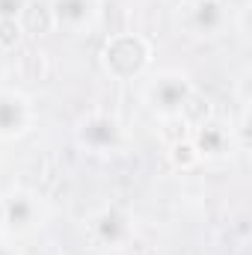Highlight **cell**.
<instances>
[{"mask_svg": "<svg viewBox=\"0 0 252 255\" xmlns=\"http://www.w3.org/2000/svg\"><path fill=\"white\" fill-rule=\"evenodd\" d=\"M0 255H15V253H12V250H9L6 244H0Z\"/></svg>", "mask_w": 252, "mask_h": 255, "instance_id": "12", "label": "cell"}, {"mask_svg": "<svg viewBox=\"0 0 252 255\" xmlns=\"http://www.w3.org/2000/svg\"><path fill=\"white\" fill-rule=\"evenodd\" d=\"M92 232H95V238L107 250L110 247L119 250L127 238H130V220H127L122 211H116V208H104L101 214L92 217Z\"/></svg>", "mask_w": 252, "mask_h": 255, "instance_id": "2", "label": "cell"}, {"mask_svg": "<svg viewBox=\"0 0 252 255\" xmlns=\"http://www.w3.org/2000/svg\"><path fill=\"white\" fill-rule=\"evenodd\" d=\"M104 60L107 68L119 77H127L133 71H139L145 60H148V45L136 36H116L113 42H107V51H104Z\"/></svg>", "mask_w": 252, "mask_h": 255, "instance_id": "1", "label": "cell"}, {"mask_svg": "<svg viewBox=\"0 0 252 255\" xmlns=\"http://www.w3.org/2000/svg\"><path fill=\"white\" fill-rule=\"evenodd\" d=\"M95 12V0H57L54 3V18L71 27V30H80Z\"/></svg>", "mask_w": 252, "mask_h": 255, "instance_id": "6", "label": "cell"}, {"mask_svg": "<svg viewBox=\"0 0 252 255\" xmlns=\"http://www.w3.org/2000/svg\"><path fill=\"white\" fill-rule=\"evenodd\" d=\"M223 6L217 3V0H196L193 6H190V12H193V30L199 33V36H205V30L211 33V30H217L220 24H223V12H220Z\"/></svg>", "mask_w": 252, "mask_h": 255, "instance_id": "8", "label": "cell"}, {"mask_svg": "<svg viewBox=\"0 0 252 255\" xmlns=\"http://www.w3.org/2000/svg\"><path fill=\"white\" fill-rule=\"evenodd\" d=\"M80 139H83V145L89 142L92 148H113L116 145V139H119V122L116 119H110V116H92L89 122H83L80 125Z\"/></svg>", "mask_w": 252, "mask_h": 255, "instance_id": "5", "label": "cell"}, {"mask_svg": "<svg viewBox=\"0 0 252 255\" xmlns=\"http://www.w3.org/2000/svg\"><path fill=\"white\" fill-rule=\"evenodd\" d=\"M27 0H0V18H15L18 12H24Z\"/></svg>", "mask_w": 252, "mask_h": 255, "instance_id": "11", "label": "cell"}, {"mask_svg": "<svg viewBox=\"0 0 252 255\" xmlns=\"http://www.w3.org/2000/svg\"><path fill=\"white\" fill-rule=\"evenodd\" d=\"M30 125V104L18 92H0V136H15Z\"/></svg>", "mask_w": 252, "mask_h": 255, "instance_id": "3", "label": "cell"}, {"mask_svg": "<svg viewBox=\"0 0 252 255\" xmlns=\"http://www.w3.org/2000/svg\"><path fill=\"white\" fill-rule=\"evenodd\" d=\"M151 101H154V107H160V110H166V113L184 107V101H187V80L178 77V74L160 77V80L151 86Z\"/></svg>", "mask_w": 252, "mask_h": 255, "instance_id": "4", "label": "cell"}, {"mask_svg": "<svg viewBox=\"0 0 252 255\" xmlns=\"http://www.w3.org/2000/svg\"><path fill=\"white\" fill-rule=\"evenodd\" d=\"M3 217H6V223H12L15 229H30L33 220H36V202H33V196H27V193H12V196L3 202Z\"/></svg>", "mask_w": 252, "mask_h": 255, "instance_id": "7", "label": "cell"}, {"mask_svg": "<svg viewBox=\"0 0 252 255\" xmlns=\"http://www.w3.org/2000/svg\"><path fill=\"white\" fill-rule=\"evenodd\" d=\"M21 36V27L15 18H0V48H12Z\"/></svg>", "mask_w": 252, "mask_h": 255, "instance_id": "10", "label": "cell"}, {"mask_svg": "<svg viewBox=\"0 0 252 255\" xmlns=\"http://www.w3.org/2000/svg\"><path fill=\"white\" fill-rule=\"evenodd\" d=\"M226 142H229V136H226V130L223 125H202L199 130V154H220L223 148H226Z\"/></svg>", "mask_w": 252, "mask_h": 255, "instance_id": "9", "label": "cell"}]
</instances>
